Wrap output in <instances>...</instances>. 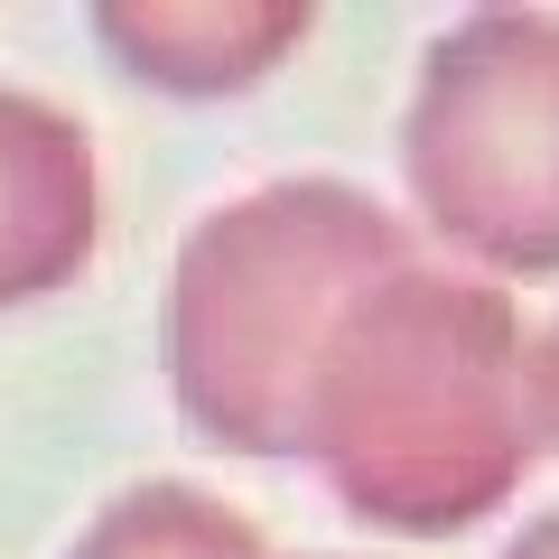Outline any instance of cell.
I'll use <instances>...</instances> for the list:
<instances>
[{"label":"cell","instance_id":"obj_2","mask_svg":"<svg viewBox=\"0 0 559 559\" xmlns=\"http://www.w3.org/2000/svg\"><path fill=\"white\" fill-rule=\"evenodd\" d=\"M411 178L466 252L503 271L559 261V28L485 20L439 47L411 121Z\"/></svg>","mask_w":559,"mask_h":559},{"label":"cell","instance_id":"obj_4","mask_svg":"<svg viewBox=\"0 0 559 559\" xmlns=\"http://www.w3.org/2000/svg\"><path fill=\"white\" fill-rule=\"evenodd\" d=\"M540 401H550V429H559V326H550V345H540Z\"/></svg>","mask_w":559,"mask_h":559},{"label":"cell","instance_id":"obj_1","mask_svg":"<svg viewBox=\"0 0 559 559\" xmlns=\"http://www.w3.org/2000/svg\"><path fill=\"white\" fill-rule=\"evenodd\" d=\"M373 355L355 364V411L326 429V466L355 495V513H382L401 532L476 522L513 485V326L485 289L411 280L392 308L364 318Z\"/></svg>","mask_w":559,"mask_h":559},{"label":"cell","instance_id":"obj_3","mask_svg":"<svg viewBox=\"0 0 559 559\" xmlns=\"http://www.w3.org/2000/svg\"><path fill=\"white\" fill-rule=\"evenodd\" d=\"M503 559H559V513H550V522H532V532H522Z\"/></svg>","mask_w":559,"mask_h":559}]
</instances>
